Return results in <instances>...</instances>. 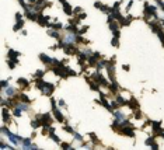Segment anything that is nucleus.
I'll return each instance as SVG.
<instances>
[{
  "label": "nucleus",
  "instance_id": "f257e3e1",
  "mask_svg": "<svg viewBox=\"0 0 164 150\" xmlns=\"http://www.w3.org/2000/svg\"><path fill=\"white\" fill-rule=\"evenodd\" d=\"M38 87L44 91V94L45 95H51L52 94V91H54V86H52V84H48V83L41 81V80L38 81Z\"/></svg>",
  "mask_w": 164,
  "mask_h": 150
},
{
  "label": "nucleus",
  "instance_id": "f03ea898",
  "mask_svg": "<svg viewBox=\"0 0 164 150\" xmlns=\"http://www.w3.org/2000/svg\"><path fill=\"white\" fill-rule=\"evenodd\" d=\"M63 10L67 13V16H72V14H73V8L70 7V4H69L67 1H63Z\"/></svg>",
  "mask_w": 164,
  "mask_h": 150
},
{
  "label": "nucleus",
  "instance_id": "7ed1b4c3",
  "mask_svg": "<svg viewBox=\"0 0 164 150\" xmlns=\"http://www.w3.org/2000/svg\"><path fill=\"white\" fill-rule=\"evenodd\" d=\"M95 7L100 8V10H102V11H105V13H109V11H111V8L107 7V6H104V4L100 3V1H95Z\"/></svg>",
  "mask_w": 164,
  "mask_h": 150
},
{
  "label": "nucleus",
  "instance_id": "20e7f679",
  "mask_svg": "<svg viewBox=\"0 0 164 150\" xmlns=\"http://www.w3.org/2000/svg\"><path fill=\"white\" fill-rule=\"evenodd\" d=\"M54 114H55V117H56V119L62 122V121H63V115L60 114V112H59V111H58V108H56V107H54Z\"/></svg>",
  "mask_w": 164,
  "mask_h": 150
},
{
  "label": "nucleus",
  "instance_id": "39448f33",
  "mask_svg": "<svg viewBox=\"0 0 164 150\" xmlns=\"http://www.w3.org/2000/svg\"><path fill=\"white\" fill-rule=\"evenodd\" d=\"M41 59H42V62H45V63H54V59L48 58L47 55H41Z\"/></svg>",
  "mask_w": 164,
  "mask_h": 150
},
{
  "label": "nucleus",
  "instance_id": "423d86ee",
  "mask_svg": "<svg viewBox=\"0 0 164 150\" xmlns=\"http://www.w3.org/2000/svg\"><path fill=\"white\" fill-rule=\"evenodd\" d=\"M129 107H131V108H132V110H138V101H136V100H131V101H129Z\"/></svg>",
  "mask_w": 164,
  "mask_h": 150
},
{
  "label": "nucleus",
  "instance_id": "0eeeda50",
  "mask_svg": "<svg viewBox=\"0 0 164 150\" xmlns=\"http://www.w3.org/2000/svg\"><path fill=\"white\" fill-rule=\"evenodd\" d=\"M18 84L23 86V87H28V81H27L25 79H18Z\"/></svg>",
  "mask_w": 164,
  "mask_h": 150
},
{
  "label": "nucleus",
  "instance_id": "6e6552de",
  "mask_svg": "<svg viewBox=\"0 0 164 150\" xmlns=\"http://www.w3.org/2000/svg\"><path fill=\"white\" fill-rule=\"evenodd\" d=\"M6 94H7L8 97H13V95H14V88H11V87H8L7 90H6Z\"/></svg>",
  "mask_w": 164,
  "mask_h": 150
},
{
  "label": "nucleus",
  "instance_id": "1a4fd4ad",
  "mask_svg": "<svg viewBox=\"0 0 164 150\" xmlns=\"http://www.w3.org/2000/svg\"><path fill=\"white\" fill-rule=\"evenodd\" d=\"M49 27H51V28H54V30H60V28H62V24H60V23H58V24H51Z\"/></svg>",
  "mask_w": 164,
  "mask_h": 150
},
{
  "label": "nucleus",
  "instance_id": "9d476101",
  "mask_svg": "<svg viewBox=\"0 0 164 150\" xmlns=\"http://www.w3.org/2000/svg\"><path fill=\"white\" fill-rule=\"evenodd\" d=\"M24 25V23H23V20H21V21H17V24H16V27H14V31H18V30H20V28H21V27H23Z\"/></svg>",
  "mask_w": 164,
  "mask_h": 150
},
{
  "label": "nucleus",
  "instance_id": "9b49d317",
  "mask_svg": "<svg viewBox=\"0 0 164 150\" xmlns=\"http://www.w3.org/2000/svg\"><path fill=\"white\" fill-rule=\"evenodd\" d=\"M51 138H52V140H55V142H58V143H59V138H58L56 135L52 133V131H51Z\"/></svg>",
  "mask_w": 164,
  "mask_h": 150
},
{
  "label": "nucleus",
  "instance_id": "f8f14e48",
  "mask_svg": "<svg viewBox=\"0 0 164 150\" xmlns=\"http://www.w3.org/2000/svg\"><path fill=\"white\" fill-rule=\"evenodd\" d=\"M49 35H52V37H55V38H59V34L56 31H49Z\"/></svg>",
  "mask_w": 164,
  "mask_h": 150
},
{
  "label": "nucleus",
  "instance_id": "ddd939ff",
  "mask_svg": "<svg viewBox=\"0 0 164 150\" xmlns=\"http://www.w3.org/2000/svg\"><path fill=\"white\" fill-rule=\"evenodd\" d=\"M94 83H95V81H90V86H91V88H93V90H97V88H98V86H97V84H94Z\"/></svg>",
  "mask_w": 164,
  "mask_h": 150
},
{
  "label": "nucleus",
  "instance_id": "4468645a",
  "mask_svg": "<svg viewBox=\"0 0 164 150\" xmlns=\"http://www.w3.org/2000/svg\"><path fill=\"white\" fill-rule=\"evenodd\" d=\"M44 73L45 72H42V70H38V73L35 74V77H41V76H44Z\"/></svg>",
  "mask_w": 164,
  "mask_h": 150
},
{
  "label": "nucleus",
  "instance_id": "2eb2a0df",
  "mask_svg": "<svg viewBox=\"0 0 164 150\" xmlns=\"http://www.w3.org/2000/svg\"><path fill=\"white\" fill-rule=\"evenodd\" d=\"M73 13H81V8H80V7L73 8Z\"/></svg>",
  "mask_w": 164,
  "mask_h": 150
},
{
  "label": "nucleus",
  "instance_id": "dca6fc26",
  "mask_svg": "<svg viewBox=\"0 0 164 150\" xmlns=\"http://www.w3.org/2000/svg\"><path fill=\"white\" fill-rule=\"evenodd\" d=\"M65 131H67V132H70V133H73V129H72L70 126H65Z\"/></svg>",
  "mask_w": 164,
  "mask_h": 150
},
{
  "label": "nucleus",
  "instance_id": "f3484780",
  "mask_svg": "<svg viewBox=\"0 0 164 150\" xmlns=\"http://www.w3.org/2000/svg\"><path fill=\"white\" fill-rule=\"evenodd\" d=\"M74 138H76V140H83V139H81V136H80V135H74Z\"/></svg>",
  "mask_w": 164,
  "mask_h": 150
},
{
  "label": "nucleus",
  "instance_id": "a211bd4d",
  "mask_svg": "<svg viewBox=\"0 0 164 150\" xmlns=\"http://www.w3.org/2000/svg\"><path fill=\"white\" fill-rule=\"evenodd\" d=\"M62 147H65V149H69L70 146H69V144H66V143H63V144H62Z\"/></svg>",
  "mask_w": 164,
  "mask_h": 150
},
{
  "label": "nucleus",
  "instance_id": "6ab92c4d",
  "mask_svg": "<svg viewBox=\"0 0 164 150\" xmlns=\"http://www.w3.org/2000/svg\"><path fill=\"white\" fill-rule=\"evenodd\" d=\"M1 86H3V87H7V81H6V80H4V81H3V83H1Z\"/></svg>",
  "mask_w": 164,
  "mask_h": 150
},
{
  "label": "nucleus",
  "instance_id": "aec40b11",
  "mask_svg": "<svg viewBox=\"0 0 164 150\" xmlns=\"http://www.w3.org/2000/svg\"><path fill=\"white\" fill-rule=\"evenodd\" d=\"M18 1H23V0H18Z\"/></svg>",
  "mask_w": 164,
  "mask_h": 150
}]
</instances>
